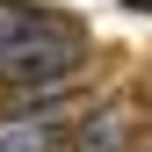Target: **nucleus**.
Masks as SVG:
<instances>
[{
	"label": "nucleus",
	"mask_w": 152,
	"mask_h": 152,
	"mask_svg": "<svg viewBox=\"0 0 152 152\" xmlns=\"http://www.w3.org/2000/svg\"><path fill=\"white\" fill-rule=\"evenodd\" d=\"M80 65H87V29L72 22V15L36 7L29 29L0 51V87H15V94H51V87H65Z\"/></svg>",
	"instance_id": "1"
},
{
	"label": "nucleus",
	"mask_w": 152,
	"mask_h": 152,
	"mask_svg": "<svg viewBox=\"0 0 152 152\" xmlns=\"http://www.w3.org/2000/svg\"><path fill=\"white\" fill-rule=\"evenodd\" d=\"M58 138H65V116H58L51 102L0 116V152H58Z\"/></svg>",
	"instance_id": "2"
},
{
	"label": "nucleus",
	"mask_w": 152,
	"mask_h": 152,
	"mask_svg": "<svg viewBox=\"0 0 152 152\" xmlns=\"http://www.w3.org/2000/svg\"><path fill=\"white\" fill-rule=\"evenodd\" d=\"M130 145V116L123 102H102L94 116H80V152H123Z\"/></svg>",
	"instance_id": "3"
},
{
	"label": "nucleus",
	"mask_w": 152,
	"mask_h": 152,
	"mask_svg": "<svg viewBox=\"0 0 152 152\" xmlns=\"http://www.w3.org/2000/svg\"><path fill=\"white\" fill-rule=\"evenodd\" d=\"M145 152H152V145H145Z\"/></svg>",
	"instance_id": "4"
}]
</instances>
